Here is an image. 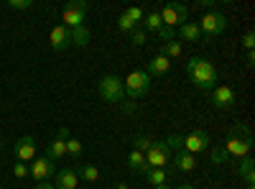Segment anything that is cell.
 <instances>
[{
	"label": "cell",
	"instance_id": "obj_1",
	"mask_svg": "<svg viewBox=\"0 0 255 189\" xmlns=\"http://www.w3.org/2000/svg\"><path fill=\"white\" fill-rule=\"evenodd\" d=\"M186 77L191 79V85H194L197 90H215L217 87V82H220V72L217 67L212 64L209 59L204 56H194L186 64Z\"/></svg>",
	"mask_w": 255,
	"mask_h": 189
},
{
	"label": "cell",
	"instance_id": "obj_2",
	"mask_svg": "<svg viewBox=\"0 0 255 189\" xmlns=\"http://www.w3.org/2000/svg\"><path fill=\"white\" fill-rule=\"evenodd\" d=\"M123 90H125V97L130 100V102L125 105V110L133 113V102H138L140 97H145L148 92H151V77H148L143 69H135V72H130V74L125 77Z\"/></svg>",
	"mask_w": 255,
	"mask_h": 189
},
{
	"label": "cell",
	"instance_id": "obj_3",
	"mask_svg": "<svg viewBox=\"0 0 255 189\" xmlns=\"http://www.w3.org/2000/svg\"><path fill=\"white\" fill-rule=\"evenodd\" d=\"M97 95L105 102H123L125 100V90H123V79L118 74H105L97 82Z\"/></svg>",
	"mask_w": 255,
	"mask_h": 189
},
{
	"label": "cell",
	"instance_id": "obj_4",
	"mask_svg": "<svg viewBox=\"0 0 255 189\" xmlns=\"http://www.w3.org/2000/svg\"><path fill=\"white\" fill-rule=\"evenodd\" d=\"M87 8H90L87 0H69V3L61 8V20H64L61 26H67V28L84 26V13H87Z\"/></svg>",
	"mask_w": 255,
	"mask_h": 189
},
{
	"label": "cell",
	"instance_id": "obj_5",
	"mask_svg": "<svg viewBox=\"0 0 255 189\" xmlns=\"http://www.w3.org/2000/svg\"><path fill=\"white\" fill-rule=\"evenodd\" d=\"M197 26H199V31H202L204 38H217V36L227 28V18H225V13H220V10H209V13L202 15V20H199Z\"/></svg>",
	"mask_w": 255,
	"mask_h": 189
},
{
	"label": "cell",
	"instance_id": "obj_6",
	"mask_svg": "<svg viewBox=\"0 0 255 189\" xmlns=\"http://www.w3.org/2000/svg\"><path fill=\"white\" fill-rule=\"evenodd\" d=\"M145 164H148V169H163L166 164H171V149L166 146V141L151 143V149L145 151Z\"/></svg>",
	"mask_w": 255,
	"mask_h": 189
},
{
	"label": "cell",
	"instance_id": "obj_7",
	"mask_svg": "<svg viewBox=\"0 0 255 189\" xmlns=\"http://www.w3.org/2000/svg\"><path fill=\"white\" fill-rule=\"evenodd\" d=\"M186 13H189V8H186L184 3H166V5H163V10H158L161 23H163L166 28L184 26V23H186Z\"/></svg>",
	"mask_w": 255,
	"mask_h": 189
},
{
	"label": "cell",
	"instance_id": "obj_8",
	"mask_svg": "<svg viewBox=\"0 0 255 189\" xmlns=\"http://www.w3.org/2000/svg\"><path fill=\"white\" fill-rule=\"evenodd\" d=\"M181 149L186 151V154H191V156H197V154H202V151H207L209 149V136L204 133V131H191V133H186L184 138H181Z\"/></svg>",
	"mask_w": 255,
	"mask_h": 189
},
{
	"label": "cell",
	"instance_id": "obj_9",
	"mask_svg": "<svg viewBox=\"0 0 255 189\" xmlns=\"http://www.w3.org/2000/svg\"><path fill=\"white\" fill-rule=\"evenodd\" d=\"M54 172H56V164L49 161L46 156L33 159V164L28 166V177H31L33 182H51V179H54Z\"/></svg>",
	"mask_w": 255,
	"mask_h": 189
},
{
	"label": "cell",
	"instance_id": "obj_10",
	"mask_svg": "<svg viewBox=\"0 0 255 189\" xmlns=\"http://www.w3.org/2000/svg\"><path fill=\"white\" fill-rule=\"evenodd\" d=\"M212 102H215V108H220V110L235 108L238 105V92L232 87H227V85H220V87H215V92H212Z\"/></svg>",
	"mask_w": 255,
	"mask_h": 189
},
{
	"label": "cell",
	"instance_id": "obj_11",
	"mask_svg": "<svg viewBox=\"0 0 255 189\" xmlns=\"http://www.w3.org/2000/svg\"><path fill=\"white\" fill-rule=\"evenodd\" d=\"M67 138H69V131L67 128H59L56 138L49 143V149H46V159L49 161H59L67 156Z\"/></svg>",
	"mask_w": 255,
	"mask_h": 189
},
{
	"label": "cell",
	"instance_id": "obj_12",
	"mask_svg": "<svg viewBox=\"0 0 255 189\" xmlns=\"http://www.w3.org/2000/svg\"><path fill=\"white\" fill-rule=\"evenodd\" d=\"M222 149H225L230 156L243 159V156H250V151H253V143H250V141H243V138H238V136H227V141H225Z\"/></svg>",
	"mask_w": 255,
	"mask_h": 189
},
{
	"label": "cell",
	"instance_id": "obj_13",
	"mask_svg": "<svg viewBox=\"0 0 255 189\" xmlns=\"http://www.w3.org/2000/svg\"><path fill=\"white\" fill-rule=\"evenodd\" d=\"M15 159L20 164H28V161L36 159V141L31 136H23V138L15 141Z\"/></svg>",
	"mask_w": 255,
	"mask_h": 189
},
{
	"label": "cell",
	"instance_id": "obj_14",
	"mask_svg": "<svg viewBox=\"0 0 255 189\" xmlns=\"http://www.w3.org/2000/svg\"><path fill=\"white\" fill-rule=\"evenodd\" d=\"M77 182H79V177H77V169H72V166L59 169L56 177L51 179L54 189H77Z\"/></svg>",
	"mask_w": 255,
	"mask_h": 189
},
{
	"label": "cell",
	"instance_id": "obj_15",
	"mask_svg": "<svg viewBox=\"0 0 255 189\" xmlns=\"http://www.w3.org/2000/svg\"><path fill=\"white\" fill-rule=\"evenodd\" d=\"M49 38H51V49L54 51H64V49L72 46L69 44V28L67 26H54L51 33H49Z\"/></svg>",
	"mask_w": 255,
	"mask_h": 189
},
{
	"label": "cell",
	"instance_id": "obj_16",
	"mask_svg": "<svg viewBox=\"0 0 255 189\" xmlns=\"http://www.w3.org/2000/svg\"><path fill=\"white\" fill-rule=\"evenodd\" d=\"M168 69H171V59H166V56L158 51L151 61H148V69H145V74H148V77H163Z\"/></svg>",
	"mask_w": 255,
	"mask_h": 189
},
{
	"label": "cell",
	"instance_id": "obj_17",
	"mask_svg": "<svg viewBox=\"0 0 255 189\" xmlns=\"http://www.w3.org/2000/svg\"><path fill=\"white\" fill-rule=\"evenodd\" d=\"M194 169H197V156H191L184 149H179L176 156H174V172H194Z\"/></svg>",
	"mask_w": 255,
	"mask_h": 189
},
{
	"label": "cell",
	"instance_id": "obj_18",
	"mask_svg": "<svg viewBox=\"0 0 255 189\" xmlns=\"http://www.w3.org/2000/svg\"><path fill=\"white\" fill-rule=\"evenodd\" d=\"M240 164H238V172H240V177H243V182L248 184V187H253L255 184V161L250 159V156H243V159H238Z\"/></svg>",
	"mask_w": 255,
	"mask_h": 189
},
{
	"label": "cell",
	"instance_id": "obj_19",
	"mask_svg": "<svg viewBox=\"0 0 255 189\" xmlns=\"http://www.w3.org/2000/svg\"><path fill=\"white\" fill-rule=\"evenodd\" d=\"M128 169L135 172V174H145L148 172V164H145V154L133 149L130 154H128Z\"/></svg>",
	"mask_w": 255,
	"mask_h": 189
},
{
	"label": "cell",
	"instance_id": "obj_20",
	"mask_svg": "<svg viewBox=\"0 0 255 189\" xmlns=\"http://www.w3.org/2000/svg\"><path fill=\"white\" fill-rule=\"evenodd\" d=\"M90 38H92V33L84 28V26H79V28H69V44H72V46L84 49V46L90 44Z\"/></svg>",
	"mask_w": 255,
	"mask_h": 189
},
{
	"label": "cell",
	"instance_id": "obj_21",
	"mask_svg": "<svg viewBox=\"0 0 255 189\" xmlns=\"http://www.w3.org/2000/svg\"><path fill=\"white\" fill-rule=\"evenodd\" d=\"M179 36H181V41H199L202 38V31H199V26L197 23H191V20H186L184 26H179Z\"/></svg>",
	"mask_w": 255,
	"mask_h": 189
},
{
	"label": "cell",
	"instance_id": "obj_22",
	"mask_svg": "<svg viewBox=\"0 0 255 189\" xmlns=\"http://www.w3.org/2000/svg\"><path fill=\"white\" fill-rule=\"evenodd\" d=\"M77 177L84 179V182H97L100 172H97V166H92V164H79L77 166Z\"/></svg>",
	"mask_w": 255,
	"mask_h": 189
},
{
	"label": "cell",
	"instance_id": "obj_23",
	"mask_svg": "<svg viewBox=\"0 0 255 189\" xmlns=\"http://www.w3.org/2000/svg\"><path fill=\"white\" fill-rule=\"evenodd\" d=\"M181 41H176V38H171V41H166V44L161 46V54L166 56V59H179L181 56Z\"/></svg>",
	"mask_w": 255,
	"mask_h": 189
},
{
	"label": "cell",
	"instance_id": "obj_24",
	"mask_svg": "<svg viewBox=\"0 0 255 189\" xmlns=\"http://www.w3.org/2000/svg\"><path fill=\"white\" fill-rule=\"evenodd\" d=\"M163 23H161V15H158V10H153V13H145V18H143V31H158Z\"/></svg>",
	"mask_w": 255,
	"mask_h": 189
},
{
	"label": "cell",
	"instance_id": "obj_25",
	"mask_svg": "<svg viewBox=\"0 0 255 189\" xmlns=\"http://www.w3.org/2000/svg\"><path fill=\"white\" fill-rule=\"evenodd\" d=\"M145 179H148V184L158 187V184H166L168 174H166V169H148V172H145Z\"/></svg>",
	"mask_w": 255,
	"mask_h": 189
},
{
	"label": "cell",
	"instance_id": "obj_26",
	"mask_svg": "<svg viewBox=\"0 0 255 189\" xmlns=\"http://www.w3.org/2000/svg\"><path fill=\"white\" fill-rule=\"evenodd\" d=\"M230 159V154L225 151V149H220V146H215V149H209V161L215 164V166H220V164H225Z\"/></svg>",
	"mask_w": 255,
	"mask_h": 189
},
{
	"label": "cell",
	"instance_id": "obj_27",
	"mask_svg": "<svg viewBox=\"0 0 255 189\" xmlns=\"http://www.w3.org/2000/svg\"><path fill=\"white\" fill-rule=\"evenodd\" d=\"M118 28H120V31H125V33H130V31H135L138 26H135L133 20L125 15V13H120V15H118Z\"/></svg>",
	"mask_w": 255,
	"mask_h": 189
},
{
	"label": "cell",
	"instance_id": "obj_28",
	"mask_svg": "<svg viewBox=\"0 0 255 189\" xmlns=\"http://www.w3.org/2000/svg\"><path fill=\"white\" fill-rule=\"evenodd\" d=\"M82 151H84V146H82L77 138H67V154H69L72 159H77Z\"/></svg>",
	"mask_w": 255,
	"mask_h": 189
},
{
	"label": "cell",
	"instance_id": "obj_29",
	"mask_svg": "<svg viewBox=\"0 0 255 189\" xmlns=\"http://www.w3.org/2000/svg\"><path fill=\"white\" fill-rule=\"evenodd\" d=\"M125 15H128V18H130V20H133V23H135V26H138V23H143V18H145V13H143V10H140L138 5H130V8H128V10H125Z\"/></svg>",
	"mask_w": 255,
	"mask_h": 189
},
{
	"label": "cell",
	"instance_id": "obj_30",
	"mask_svg": "<svg viewBox=\"0 0 255 189\" xmlns=\"http://www.w3.org/2000/svg\"><path fill=\"white\" fill-rule=\"evenodd\" d=\"M130 44H133V46H145V31H143V28L130 31Z\"/></svg>",
	"mask_w": 255,
	"mask_h": 189
},
{
	"label": "cell",
	"instance_id": "obj_31",
	"mask_svg": "<svg viewBox=\"0 0 255 189\" xmlns=\"http://www.w3.org/2000/svg\"><path fill=\"white\" fill-rule=\"evenodd\" d=\"M230 136H238V138H243V141H250V143H253V133H250V128H245V125H235V131H232Z\"/></svg>",
	"mask_w": 255,
	"mask_h": 189
},
{
	"label": "cell",
	"instance_id": "obj_32",
	"mask_svg": "<svg viewBox=\"0 0 255 189\" xmlns=\"http://www.w3.org/2000/svg\"><path fill=\"white\" fill-rule=\"evenodd\" d=\"M33 5V0H8V8L13 10H28Z\"/></svg>",
	"mask_w": 255,
	"mask_h": 189
},
{
	"label": "cell",
	"instance_id": "obj_33",
	"mask_svg": "<svg viewBox=\"0 0 255 189\" xmlns=\"http://www.w3.org/2000/svg\"><path fill=\"white\" fill-rule=\"evenodd\" d=\"M151 143H153V141L148 138V136H135V149H138V151H143V154H145L148 149H151Z\"/></svg>",
	"mask_w": 255,
	"mask_h": 189
},
{
	"label": "cell",
	"instance_id": "obj_34",
	"mask_svg": "<svg viewBox=\"0 0 255 189\" xmlns=\"http://www.w3.org/2000/svg\"><path fill=\"white\" fill-rule=\"evenodd\" d=\"M13 177L15 179H26L28 177V164H15L13 166Z\"/></svg>",
	"mask_w": 255,
	"mask_h": 189
},
{
	"label": "cell",
	"instance_id": "obj_35",
	"mask_svg": "<svg viewBox=\"0 0 255 189\" xmlns=\"http://www.w3.org/2000/svg\"><path fill=\"white\" fill-rule=\"evenodd\" d=\"M156 36L163 41V44H166V41H171L174 38V28H166V26H161L158 31H156Z\"/></svg>",
	"mask_w": 255,
	"mask_h": 189
},
{
	"label": "cell",
	"instance_id": "obj_36",
	"mask_svg": "<svg viewBox=\"0 0 255 189\" xmlns=\"http://www.w3.org/2000/svg\"><path fill=\"white\" fill-rule=\"evenodd\" d=\"M243 46H245L248 51H253V46H255V33H253V31H248V33L243 36Z\"/></svg>",
	"mask_w": 255,
	"mask_h": 189
},
{
	"label": "cell",
	"instance_id": "obj_37",
	"mask_svg": "<svg viewBox=\"0 0 255 189\" xmlns=\"http://www.w3.org/2000/svg\"><path fill=\"white\" fill-rule=\"evenodd\" d=\"M245 64H248V67L255 64V51H248V54H245Z\"/></svg>",
	"mask_w": 255,
	"mask_h": 189
},
{
	"label": "cell",
	"instance_id": "obj_38",
	"mask_svg": "<svg viewBox=\"0 0 255 189\" xmlns=\"http://www.w3.org/2000/svg\"><path fill=\"white\" fill-rule=\"evenodd\" d=\"M33 189H54V184H51V182H38Z\"/></svg>",
	"mask_w": 255,
	"mask_h": 189
},
{
	"label": "cell",
	"instance_id": "obj_39",
	"mask_svg": "<svg viewBox=\"0 0 255 189\" xmlns=\"http://www.w3.org/2000/svg\"><path fill=\"white\" fill-rule=\"evenodd\" d=\"M176 189H194V187H191V184H179Z\"/></svg>",
	"mask_w": 255,
	"mask_h": 189
},
{
	"label": "cell",
	"instance_id": "obj_40",
	"mask_svg": "<svg viewBox=\"0 0 255 189\" xmlns=\"http://www.w3.org/2000/svg\"><path fill=\"white\" fill-rule=\"evenodd\" d=\"M153 189H174V187H168V184H158V187H153Z\"/></svg>",
	"mask_w": 255,
	"mask_h": 189
},
{
	"label": "cell",
	"instance_id": "obj_41",
	"mask_svg": "<svg viewBox=\"0 0 255 189\" xmlns=\"http://www.w3.org/2000/svg\"><path fill=\"white\" fill-rule=\"evenodd\" d=\"M115 189H128V184H115Z\"/></svg>",
	"mask_w": 255,
	"mask_h": 189
},
{
	"label": "cell",
	"instance_id": "obj_42",
	"mask_svg": "<svg viewBox=\"0 0 255 189\" xmlns=\"http://www.w3.org/2000/svg\"><path fill=\"white\" fill-rule=\"evenodd\" d=\"M3 146H5V143H3V138H0V149H3Z\"/></svg>",
	"mask_w": 255,
	"mask_h": 189
},
{
	"label": "cell",
	"instance_id": "obj_43",
	"mask_svg": "<svg viewBox=\"0 0 255 189\" xmlns=\"http://www.w3.org/2000/svg\"><path fill=\"white\" fill-rule=\"evenodd\" d=\"M248 189H255V187H248Z\"/></svg>",
	"mask_w": 255,
	"mask_h": 189
},
{
	"label": "cell",
	"instance_id": "obj_44",
	"mask_svg": "<svg viewBox=\"0 0 255 189\" xmlns=\"http://www.w3.org/2000/svg\"><path fill=\"white\" fill-rule=\"evenodd\" d=\"M0 189H3V184H0Z\"/></svg>",
	"mask_w": 255,
	"mask_h": 189
}]
</instances>
